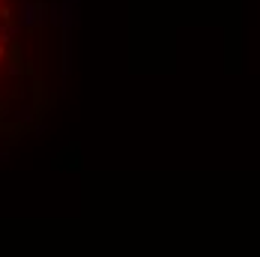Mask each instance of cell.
I'll use <instances>...</instances> for the list:
<instances>
[{"instance_id": "6da1fadb", "label": "cell", "mask_w": 260, "mask_h": 257, "mask_svg": "<svg viewBox=\"0 0 260 257\" xmlns=\"http://www.w3.org/2000/svg\"><path fill=\"white\" fill-rule=\"evenodd\" d=\"M36 21V9L33 6H24V24H33Z\"/></svg>"}, {"instance_id": "7a4b0ae2", "label": "cell", "mask_w": 260, "mask_h": 257, "mask_svg": "<svg viewBox=\"0 0 260 257\" xmlns=\"http://www.w3.org/2000/svg\"><path fill=\"white\" fill-rule=\"evenodd\" d=\"M0 21H12V9L9 6H0Z\"/></svg>"}, {"instance_id": "3957f363", "label": "cell", "mask_w": 260, "mask_h": 257, "mask_svg": "<svg viewBox=\"0 0 260 257\" xmlns=\"http://www.w3.org/2000/svg\"><path fill=\"white\" fill-rule=\"evenodd\" d=\"M3 57H6V48H3V45H0V60H3Z\"/></svg>"}]
</instances>
